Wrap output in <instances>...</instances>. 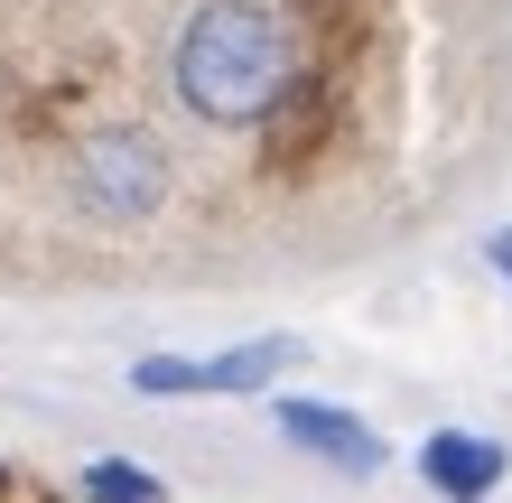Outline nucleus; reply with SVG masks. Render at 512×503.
<instances>
[{"label":"nucleus","mask_w":512,"mask_h":503,"mask_svg":"<svg viewBox=\"0 0 512 503\" xmlns=\"http://www.w3.org/2000/svg\"><path fill=\"white\" fill-rule=\"evenodd\" d=\"M168 84L196 122L215 131H252L289 103L298 84V38L270 0H205L168 47Z\"/></svg>","instance_id":"f257e3e1"},{"label":"nucleus","mask_w":512,"mask_h":503,"mask_svg":"<svg viewBox=\"0 0 512 503\" xmlns=\"http://www.w3.org/2000/svg\"><path fill=\"white\" fill-rule=\"evenodd\" d=\"M75 205L94 224H149L168 205V150L149 131H94L75 150Z\"/></svg>","instance_id":"f03ea898"},{"label":"nucleus","mask_w":512,"mask_h":503,"mask_svg":"<svg viewBox=\"0 0 512 503\" xmlns=\"http://www.w3.org/2000/svg\"><path fill=\"white\" fill-rule=\"evenodd\" d=\"M298 364L289 336H252L233 354H140L131 364V392L149 401H187V392H261V382H280Z\"/></svg>","instance_id":"7ed1b4c3"},{"label":"nucleus","mask_w":512,"mask_h":503,"mask_svg":"<svg viewBox=\"0 0 512 503\" xmlns=\"http://www.w3.org/2000/svg\"><path fill=\"white\" fill-rule=\"evenodd\" d=\"M419 476H429V494H447V503H485V494L512 476V457L494 448V438H475V429H429Z\"/></svg>","instance_id":"20e7f679"},{"label":"nucleus","mask_w":512,"mask_h":503,"mask_svg":"<svg viewBox=\"0 0 512 503\" xmlns=\"http://www.w3.org/2000/svg\"><path fill=\"white\" fill-rule=\"evenodd\" d=\"M280 429H289L308 457H326L336 476H382V438L354 420V410H326V401H280Z\"/></svg>","instance_id":"39448f33"},{"label":"nucleus","mask_w":512,"mask_h":503,"mask_svg":"<svg viewBox=\"0 0 512 503\" xmlns=\"http://www.w3.org/2000/svg\"><path fill=\"white\" fill-rule=\"evenodd\" d=\"M84 503H159V476H140L122 457H94L84 466Z\"/></svg>","instance_id":"423d86ee"},{"label":"nucleus","mask_w":512,"mask_h":503,"mask_svg":"<svg viewBox=\"0 0 512 503\" xmlns=\"http://www.w3.org/2000/svg\"><path fill=\"white\" fill-rule=\"evenodd\" d=\"M485 261H494V271H503V289H512V224H503L494 243H485Z\"/></svg>","instance_id":"0eeeda50"}]
</instances>
